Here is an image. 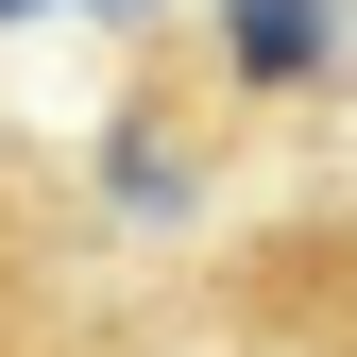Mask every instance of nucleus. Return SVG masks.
Instances as JSON below:
<instances>
[{
    "label": "nucleus",
    "mask_w": 357,
    "mask_h": 357,
    "mask_svg": "<svg viewBox=\"0 0 357 357\" xmlns=\"http://www.w3.org/2000/svg\"><path fill=\"white\" fill-rule=\"evenodd\" d=\"M238 68H255V85L324 68V0H238Z\"/></svg>",
    "instance_id": "nucleus-1"
},
{
    "label": "nucleus",
    "mask_w": 357,
    "mask_h": 357,
    "mask_svg": "<svg viewBox=\"0 0 357 357\" xmlns=\"http://www.w3.org/2000/svg\"><path fill=\"white\" fill-rule=\"evenodd\" d=\"M0 17H17V0H0Z\"/></svg>",
    "instance_id": "nucleus-2"
}]
</instances>
